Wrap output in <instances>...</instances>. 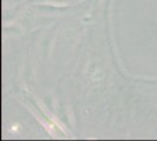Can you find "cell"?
I'll return each instance as SVG.
<instances>
[]
</instances>
